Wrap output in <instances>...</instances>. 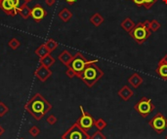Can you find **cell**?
<instances>
[{"mask_svg": "<svg viewBox=\"0 0 167 139\" xmlns=\"http://www.w3.org/2000/svg\"><path fill=\"white\" fill-rule=\"evenodd\" d=\"M118 96L123 100V101H128L134 96V92L132 89H130V87L128 86H123L121 89L117 92Z\"/></svg>", "mask_w": 167, "mask_h": 139, "instance_id": "cell-12", "label": "cell"}, {"mask_svg": "<svg viewBox=\"0 0 167 139\" xmlns=\"http://www.w3.org/2000/svg\"><path fill=\"white\" fill-rule=\"evenodd\" d=\"M11 2L13 3L14 7L17 9V12H18V8L21 6V0H11Z\"/></svg>", "mask_w": 167, "mask_h": 139, "instance_id": "cell-32", "label": "cell"}, {"mask_svg": "<svg viewBox=\"0 0 167 139\" xmlns=\"http://www.w3.org/2000/svg\"><path fill=\"white\" fill-rule=\"evenodd\" d=\"M28 133H30V135L32 137H37L40 134V128H37L36 126H33L28 129Z\"/></svg>", "mask_w": 167, "mask_h": 139, "instance_id": "cell-26", "label": "cell"}, {"mask_svg": "<svg viewBox=\"0 0 167 139\" xmlns=\"http://www.w3.org/2000/svg\"><path fill=\"white\" fill-rule=\"evenodd\" d=\"M90 139H107V137L102 133L101 130H98L96 132H94V134L90 137Z\"/></svg>", "mask_w": 167, "mask_h": 139, "instance_id": "cell-28", "label": "cell"}, {"mask_svg": "<svg viewBox=\"0 0 167 139\" xmlns=\"http://www.w3.org/2000/svg\"><path fill=\"white\" fill-rule=\"evenodd\" d=\"M128 83L131 85L134 89H138L143 84V78L138 73H133V74L128 78Z\"/></svg>", "mask_w": 167, "mask_h": 139, "instance_id": "cell-15", "label": "cell"}, {"mask_svg": "<svg viewBox=\"0 0 167 139\" xmlns=\"http://www.w3.org/2000/svg\"><path fill=\"white\" fill-rule=\"evenodd\" d=\"M160 27H161V25H160V23H159L158 20H150V21H149V28L150 29L151 32L157 31Z\"/></svg>", "mask_w": 167, "mask_h": 139, "instance_id": "cell-23", "label": "cell"}, {"mask_svg": "<svg viewBox=\"0 0 167 139\" xmlns=\"http://www.w3.org/2000/svg\"><path fill=\"white\" fill-rule=\"evenodd\" d=\"M76 1H77V0H66V2L68 4H69V5H74Z\"/></svg>", "mask_w": 167, "mask_h": 139, "instance_id": "cell-36", "label": "cell"}, {"mask_svg": "<svg viewBox=\"0 0 167 139\" xmlns=\"http://www.w3.org/2000/svg\"><path fill=\"white\" fill-rule=\"evenodd\" d=\"M44 44L46 45L47 49L50 51V53L54 52V51L58 48V46H59V44H58L54 39H48Z\"/></svg>", "mask_w": 167, "mask_h": 139, "instance_id": "cell-22", "label": "cell"}, {"mask_svg": "<svg viewBox=\"0 0 167 139\" xmlns=\"http://www.w3.org/2000/svg\"><path fill=\"white\" fill-rule=\"evenodd\" d=\"M104 76V72L96 63H90L77 77L82 80L88 87H92L99 80Z\"/></svg>", "mask_w": 167, "mask_h": 139, "instance_id": "cell-2", "label": "cell"}, {"mask_svg": "<svg viewBox=\"0 0 167 139\" xmlns=\"http://www.w3.org/2000/svg\"><path fill=\"white\" fill-rule=\"evenodd\" d=\"M58 16H59V18L64 21V23H68V21L72 18V13L68 8H64L62 11H60Z\"/></svg>", "mask_w": 167, "mask_h": 139, "instance_id": "cell-19", "label": "cell"}, {"mask_svg": "<svg viewBox=\"0 0 167 139\" xmlns=\"http://www.w3.org/2000/svg\"><path fill=\"white\" fill-rule=\"evenodd\" d=\"M107 123L104 119H102V118L98 119V120L95 122V127L97 128L98 130H101V131H102L104 128H107Z\"/></svg>", "mask_w": 167, "mask_h": 139, "instance_id": "cell-24", "label": "cell"}, {"mask_svg": "<svg viewBox=\"0 0 167 139\" xmlns=\"http://www.w3.org/2000/svg\"><path fill=\"white\" fill-rule=\"evenodd\" d=\"M156 73L163 80H167V64H158L156 68Z\"/></svg>", "mask_w": 167, "mask_h": 139, "instance_id": "cell-21", "label": "cell"}, {"mask_svg": "<svg viewBox=\"0 0 167 139\" xmlns=\"http://www.w3.org/2000/svg\"><path fill=\"white\" fill-rule=\"evenodd\" d=\"M50 54H51L50 51L47 49L45 44H42V45H40L37 49L35 50V55L39 57V60L40 58H43L46 56H48V55H50Z\"/></svg>", "mask_w": 167, "mask_h": 139, "instance_id": "cell-18", "label": "cell"}, {"mask_svg": "<svg viewBox=\"0 0 167 139\" xmlns=\"http://www.w3.org/2000/svg\"><path fill=\"white\" fill-rule=\"evenodd\" d=\"M46 16H47V12L41 5H35L33 8H31V17L36 21V23H40Z\"/></svg>", "mask_w": 167, "mask_h": 139, "instance_id": "cell-10", "label": "cell"}, {"mask_svg": "<svg viewBox=\"0 0 167 139\" xmlns=\"http://www.w3.org/2000/svg\"><path fill=\"white\" fill-rule=\"evenodd\" d=\"M149 20L144 23H138L134 28L128 34L133 38V40L138 44H143L146 42L151 34L150 29L149 28Z\"/></svg>", "mask_w": 167, "mask_h": 139, "instance_id": "cell-3", "label": "cell"}, {"mask_svg": "<svg viewBox=\"0 0 167 139\" xmlns=\"http://www.w3.org/2000/svg\"><path fill=\"white\" fill-rule=\"evenodd\" d=\"M134 109L143 117V118H146V117H148L155 110V105L152 103L150 98L144 96L134 105Z\"/></svg>", "mask_w": 167, "mask_h": 139, "instance_id": "cell-6", "label": "cell"}, {"mask_svg": "<svg viewBox=\"0 0 167 139\" xmlns=\"http://www.w3.org/2000/svg\"><path fill=\"white\" fill-rule=\"evenodd\" d=\"M136 25H135V23L132 20V19L131 18H125L124 20H122V23L120 24V26L124 29V30L127 32V33H129L130 31L132 30V29L134 28V26H135Z\"/></svg>", "mask_w": 167, "mask_h": 139, "instance_id": "cell-17", "label": "cell"}, {"mask_svg": "<svg viewBox=\"0 0 167 139\" xmlns=\"http://www.w3.org/2000/svg\"><path fill=\"white\" fill-rule=\"evenodd\" d=\"M24 1H25V3H26V4H27V3H30V2H31V1H32V0H24Z\"/></svg>", "mask_w": 167, "mask_h": 139, "instance_id": "cell-38", "label": "cell"}, {"mask_svg": "<svg viewBox=\"0 0 167 139\" xmlns=\"http://www.w3.org/2000/svg\"><path fill=\"white\" fill-rule=\"evenodd\" d=\"M165 139H167V135H166V137H165Z\"/></svg>", "mask_w": 167, "mask_h": 139, "instance_id": "cell-40", "label": "cell"}, {"mask_svg": "<svg viewBox=\"0 0 167 139\" xmlns=\"http://www.w3.org/2000/svg\"><path fill=\"white\" fill-rule=\"evenodd\" d=\"M149 123L150 127L158 134H161L167 128V119L161 113H157L155 116L152 117Z\"/></svg>", "mask_w": 167, "mask_h": 139, "instance_id": "cell-8", "label": "cell"}, {"mask_svg": "<svg viewBox=\"0 0 167 139\" xmlns=\"http://www.w3.org/2000/svg\"><path fill=\"white\" fill-rule=\"evenodd\" d=\"M167 64V54L166 55H164V56L161 58L160 61H159V62H158V64Z\"/></svg>", "mask_w": 167, "mask_h": 139, "instance_id": "cell-33", "label": "cell"}, {"mask_svg": "<svg viewBox=\"0 0 167 139\" xmlns=\"http://www.w3.org/2000/svg\"><path fill=\"white\" fill-rule=\"evenodd\" d=\"M90 135L75 123L62 135V139H90Z\"/></svg>", "mask_w": 167, "mask_h": 139, "instance_id": "cell-7", "label": "cell"}, {"mask_svg": "<svg viewBox=\"0 0 167 139\" xmlns=\"http://www.w3.org/2000/svg\"><path fill=\"white\" fill-rule=\"evenodd\" d=\"M157 1V0H145V2H144V7L146 8L147 10L150 9L152 6L155 5V3Z\"/></svg>", "mask_w": 167, "mask_h": 139, "instance_id": "cell-30", "label": "cell"}, {"mask_svg": "<svg viewBox=\"0 0 167 139\" xmlns=\"http://www.w3.org/2000/svg\"><path fill=\"white\" fill-rule=\"evenodd\" d=\"M55 2H56V0H45L46 5L49 6V7H52L55 4Z\"/></svg>", "mask_w": 167, "mask_h": 139, "instance_id": "cell-35", "label": "cell"}, {"mask_svg": "<svg viewBox=\"0 0 167 139\" xmlns=\"http://www.w3.org/2000/svg\"><path fill=\"white\" fill-rule=\"evenodd\" d=\"M25 109L34 120L40 121L52 109V105L40 93H35L25 104Z\"/></svg>", "mask_w": 167, "mask_h": 139, "instance_id": "cell-1", "label": "cell"}, {"mask_svg": "<svg viewBox=\"0 0 167 139\" xmlns=\"http://www.w3.org/2000/svg\"><path fill=\"white\" fill-rule=\"evenodd\" d=\"M8 112H9L8 106L5 105L2 101H0V117H4Z\"/></svg>", "mask_w": 167, "mask_h": 139, "instance_id": "cell-27", "label": "cell"}, {"mask_svg": "<svg viewBox=\"0 0 167 139\" xmlns=\"http://www.w3.org/2000/svg\"><path fill=\"white\" fill-rule=\"evenodd\" d=\"M105 21V19L104 17L102 16V15L100 13H95L93 15V16H91L90 18V23L96 27H99L101 26L102 25H103V23Z\"/></svg>", "mask_w": 167, "mask_h": 139, "instance_id": "cell-16", "label": "cell"}, {"mask_svg": "<svg viewBox=\"0 0 167 139\" xmlns=\"http://www.w3.org/2000/svg\"><path fill=\"white\" fill-rule=\"evenodd\" d=\"M20 139H24V138H20Z\"/></svg>", "mask_w": 167, "mask_h": 139, "instance_id": "cell-41", "label": "cell"}, {"mask_svg": "<svg viewBox=\"0 0 167 139\" xmlns=\"http://www.w3.org/2000/svg\"><path fill=\"white\" fill-rule=\"evenodd\" d=\"M98 62V60H93V61H87L84 57V56L81 53H76L74 56V58L70 62V64L68 67H70L71 69H74V72L76 73V76H78L80 73L84 70V68L90 63H96Z\"/></svg>", "mask_w": 167, "mask_h": 139, "instance_id": "cell-4", "label": "cell"}, {"mask_svg": "<svg viewBox=\"0 0 167 139\" xmlns=\"http://www.w3.org/2000/svg\"><path fill=\"white\" fill-rule=\"evenodd\" d=\"M79 109H80L81 112V116L79 117V119L76 121V123L82 129H84L86 132H89L93 129V128L95 127V120H94L93 116L89 113H87L82 105L79 106Z\"/></svg>", "mask_w": 167, "mask_h": 139, "instance_id": "cell-5", "label": "cell"}, {"mask_svg": "<svg viewBox=\"0 0 167 139\" xmlns=\"http://www.w3.org/2000/svg\"><path fill=\"white\" fill-rule=\"evenodd\" d=\"M66 75H67L69 79H72L74 77L76 76V73L74 72V69H71L70 67H68V70L66 71Z\"/></svg>", "mask_w": 167, "mask_h": 139, "instance_id": "cell-31", "label": "cell"}, {"mask_svg": "<svg viewBox=\"0 0 167 139\" xmlns=\"http://www.w3.org/2000/svg\"><path fill=\"white\" fill-rule=\"evenodd\" d=\"M0 8H1V10L5 14L9 15L11 17H15L18 14L17 9L14 7L11 0H1V2H0Z\"/></svg>", "mask_w": 167, "mask_h": 139, "instance_id": "cell-11", "label": "cell"}, {"mask_svg": "<svg viewBox=\"0 0 167 139\" xmlns=\"http://www.w3.org/2000/svg\"><path fill=\"white\" fill-rule=\"evenodd\" d=\"M34 76L35 78H37L40 82L44 83L52 76V71L50 70L49 67H46L44 65H40V66L37 67V69L34 71Z\"/></svg>", "mask_w": 167, "mask_h": 139, "instance_id": "cell-9", "label": "cell"}, {"mask_svg": "<svg viewBox=\"0 0 167 139\" xmlns=\"http://www.w3.org/2000/svg\"><path fill=\"white\" fill-rule=\"evenodd\" d=\"M39 61H40V64H41V65H44V66L50 68V67L55 63L56 60H55V58H54L52 56H51V55H48V56H44L43 58H40Z\"/></svg>", "mask_w": 167, "mask_h": 139, "instance_id": "cell-20", "label": "cell"}, {"mask_svg": "<svg viewBox=\"0 0 167 139\" xmlns=\"http://www.w3.org/2000/svg\"><path fill=\"white\" fill-rule=\"evenodd\" d=\"M0 2H1V0H0Z\"/></svg>", "mask_w": 167, "mask_h": 139, "instance_id": "cell-42", "label": "cell"}, {"mask_svg": "<svg viewBox=\"0 0 167 139\" xmlns=\"http://www.w3.org/2000/svg\"><path fill=\"white\" fill-rule=\"evenodd\" d=\"M4 132H5V129L2 128V126H1V125H0V137H1V136L4 134Z\"/></svg>", "mask_w": 167, "mask_h": 139, "instance_id": "cell-37", "label": "cell"}, {"mask_svg": "<svg viewBox=\"0 0 167 139\" xmlns=\"http://www.w3.org/2000/svg\"><path fill=\"white\" fill-rule=\"evenodd\" d=\"M132 1L138 5V6H144V2H145V0H132Z\"/></svg>", "mask_w": 167, "mask_h": 139, "instance_id": "cell-34", "label": "cell"}, {"mask_svg": "<svg viewBox=\"0 0 167 139\" xmlns=\"http://www.w3.org/2000/svg\"><path fill=\"white\" fill-rule=\"evenodd\" d=\"M18 14L23 20H27L31 15V8H30L26 3H24L18 8Z\"/></svg>", "mask_w": 167, "mask_h": 139, "instance_id": "cell-14", "label": "cell"}, {"mask_svg": "<svg viewBox=\"0 0 167 139\" xmlns=\"http://www.w3.org/2000/svg\"><path fill=\"white\" fill-rule=\"evenodd\" d=\"M8 46L12 49V50H17L20 46H21V42L17 39V38H12L9 42H8Z\"/></svg>", "mask_w": 167, "mask_h": 139, "instance_id": "cell-25", "label": "cell"}, {"mask_svg": "<svg viewBox=\"0 0 167 139\" xmlns=\"http://www.w3.org/2000/svg\"><path fill=\"white\" fill-rule=\"evenodd\" d=\"M162 1H163V2H164L165 4H167V0H162Z\"/></svg>", "mask_w": 167, "mask_h": 139, "instance_id": "cell-39", "label": "cell"}, {"mask_svg": "<svg viewBox=\"0 0 167 139\" xmlns=\"http://www.w3.org/2000/svg\"><path fill=\"white\" fill-rule=\"evenodd\" d=\"M46 122L49 123V125L51 126H54L55 123L58 122V119H57V117L55 115H50L47 117V119H46Z\"/></svg>", "mask_w": 167, "mask_h": 139, "instance_id": "cell-29", "label": "cell"}, {"mask_svg": "<svg viewBox=\"0 0 167 139\" xmlns=\"http://www.w3.org/2000/svg\"><path fill=\"white\" fill-rule=\"evenodd\" d=\"M72 58H74V56H72L68 50L63 51V52L59 55V56H58V60H59L64 65H66L67 67L70 64Z\"/></svg>", "mask_w": 167, "mask_h": 139, "instance_id": "cell-13", "label": "cell"}]
</instances>
